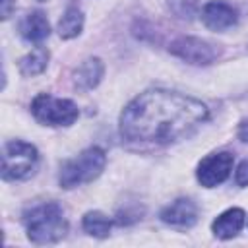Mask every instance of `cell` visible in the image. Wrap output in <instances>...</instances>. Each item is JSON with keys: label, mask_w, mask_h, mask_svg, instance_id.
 <instances>
[{"label": "cell", "mask_w": 248, "mask_h": 248, "mask_svg": "<svg viewBox=\"0 0 248 248\" xmlns=\"http://www.w3.org/2000/svg\"><path fill=\"white\" fill-rule=\"evenodd\" d=\"M110 227H112V221L105 213H101V211H89L83 217V229L91 236L105 238L110 232Z\"/></svg>", "instance_id": "obj_14"}, {"label": "cell", "mask_w": 248, "mask_h": 248, "mask_svg": "<svg viewBox=\"0 0 248 248\" xmlns=\"http://www.w3.org/2000/svg\"><path fill=\"white\" fill-rule=\"evenodd\" d=\"M161 219L174 227H192L198 221V205L188 198H178L161 211Z\"/></svg>", "instance_id": "obj_9"}, {"label": "cell", "mask_w": 248, "mask_h": 248, "mask_svg": "<svg viewBox=\"0 0 248 248\" xmlns=\"http://www.w3.org/2000/svg\"><path fill=\"white\" fill-rule=\"evenodd\" d=\"M232 170V155L223 151V153H213L202 159L198 165V180L205 188H213L229 178Z\"/></svg>", "instance_id": "obj_7"}, {"label": "cell", "mask_w": 248, "mask_h": 248, "mask_svg": "<svg viewBox=\"0 0 248 248\" xmlns=\"http://www.w3.org/2000/svg\"><path fill=\"white\" fill-rule=\"evenodd\" d=\"M202 19H203V23L209 29H213V31H225V29L236 25L238 14H236V10L231 4H227L223 0H211V2H207L203 6Z\"/></svg>", "instance_id": "obj_8"}, {"label": "cell", "mask_w": 248, "mask_h": 248, "mask_svg": "<svg viewBox=\"0 0 248 248\" xmlns=\"http://www.w3.org/2000/svg\"><path fill=\"white\" fill-rule=\"evenodd\" d=\"M169 50L174 56H178L190 64H198V66L211 64L219 54V50L213 45H209L198 37H180V39L170 43Z\"/></svg>", "instance_id": "obj_6"}, {"label": "cell", "mask_w": 248, "mask_h": 248, "mask_svg": "<svg viewBox=\"0 0 248 248\" xmlns=\"http://www.w3.org/2000/svg\"><path fill=\"white\" fill-rule=\"evenodd\" d=\"M207 107L192 97L151 89L138 95L120 114V134L128 141L169 143L200 126Z\"/></svg>", "instance_id": "obj_1"}, {"label": "cell", "mask_w": 248, "mask_h": 248, "mask_svg": "<svg viewBox=\"0 0 248 248\" xmlns=\"http://www.w3.org/2000/svg\"><path fill=\"white\" fill-rule=\"evenodd\" d=\"M236 184L248 186V159H244L236 169Z\"/></svg>", "instance_id": "obj_16"}, {"label": "cell", "mask_w": 248, "mask_h": 248, "mask_svg": "<svg viewBox=\"0 0 248 248\" xmlns=\"http://www.w3.org/2000/svg\"><path fill=\"white\" fill-rule=\"evenodd\" d=\"M23 223L27 227V236L35 244H50L60 240L66 231L68 223L64 219V211L56 202H45L33 205L25 211Z\"/></svg>", "instance_id": "obj_2"}, {"label": "cell", "mask_w": 248, "mask_h": 248, "mask_svg": "<svg viewBox=\"0 0 248 248\" xmlns=\"http://www.w3.org/2000/svg\"><path fill=\"white\" fill-rule=\"evenodd\" d=\"M83 27V16L78 8H68L64 12V16L58 21V35L62 39H72L76 35H79Z\"/></svg>", "instance_id": "obj_13"}, {"label": "cell", "mask_w": 248, "mask_h": 248, "mask_svg": "<svg viewBox=\"0 0 248 248\" xmlns=\"http://www.w3.org/2000/svg\"><path fill=\"white\" fill-rule=\"evenodd\" d=\"M19 33L29 43H41L50 33L46 16L43 12H31V14H27L21 19V23H19Z\"/></svg>", "instance_id": "obj_11"}, {"label": "cell", "mask_w": 248, "mask_h": 248, "mask_svg": "<svg viewBox=\"0 0 248 248\" xmlns=\"http://www.w3.org/2000/svg\"><path fill=\"white\" fill-rule=\"evenodd\" d=\"M103 78V62L99 58H87L76 70V85L79 89H93Z\"/></svg>", "instance_id": "obj_12"}, {"label": "cell", "mask_w": 248, "mask_h": 248, "mask_svg": "<svg viewBox=\"0 0 248 248\" xmlns=\"http://www.w3.org/2000/svg\"><path fill=\"white\" fill-rule=\"evenodd\" d=\"M39 163L37 149L27 141H8L2 151V176L6 180H25L29 178Z\"/></svg>", "instance_id": "obj_4"}, {"label": "cell", "mask_w": 248, "mask_h": 248, "mask_svg": "<svg viewBox=\"0 0 248 248\" xmlns=\"http://www.w3.org/2000/svg\"><path fill=\"white\" fill-rule=\"evenodd\" d=\"M14 4H16V0H2V19L10 17V14H12V8H14Z\"/></svg>", "instance_id": "obj_17"}, {"label": "cell", "mask_w": 248, "mask_h": 248, "mask_svg": "<svg viewBox=\"0 0 248 248\" xmlns=\"http://www.w3.org/2000/svg\"><path fill=\"white\" fill-rule=\"evenodd\" d=\"M39 2H43V0H39Z\"/></svg>", "instance_id": "obj_19"}, {"label": "cell", "mask_w": 248, "mask_h": 248, "mask_svg": "<svg viewBox=\"0 0 248 248\" xmlns=\"http://www.w3.org/2000/svg\"><path fill=\"white\" fill-rule=\"evenodd\" d=\"M46 62H48V50L43 46H37L35 50H31L27 56L21 58L19 68L25 76H37L46 68Z\"/></svg>", "instance_id": "obj_15"}, {"label": "cell", "mask_w": 248, "mask_h": 248, "mask_svg": "<svg viewBox=\"0 0 248 248\" xmlns=\"http://www.w3.org/2000/svg\"><path fill=\"white\" fill-rule=\"evenodd\" d=\"M244 219H246V215L240 207H231L213 221L211 229H213L215 236H219V238H232L244 227Z\"/></svg>", "instance_id": "obj_10"}, {"label": "cell", "mask_w": 248, "mask_h": 248, "mask_svg": "<svg viewBox=\"0 0 248 248\" xmlns=\"http://www.w3.org/2000/svg\"><path fill=\"white\" fill-rule=\"evenodd\" d=\"M238 138L242 141H248V118H244L240 122V126H238Z\"/></svg>", "instance_id": "obj_18"}, {"label": "cell", "mask_w": 248, "mask_h": 248, "mask_svg": "<svg viewBox=\"0 0 248 248\" xmlns=\"http://www.w3.org/2000/svg\"><path fill=\"white\" fill-rule=\"evenodd\" d=\"M105 163H107V155L103 149L89 147L81 151L76 159H70L62 165L60 176H58L60 186L70 190L83 182H91L101 174V170L105 169Z\"/></svg>", "instance_id": "obj_3"}, {"label": "cell", "mask_w": 248, "mask_h": 248, "mask_svg": "<svg viewBox=\"0 0 248 248\" xmlns=\"http://www.w3.org/2000/svg\"><path fill=\"white\" fill-rule=\"evenodd\" d=\"M33 116L46 126H70L78 118V107L68 99H58L52 95H37L31 103Z\"/></svg>", "instance_id": "obj_5"}]
</instances>
